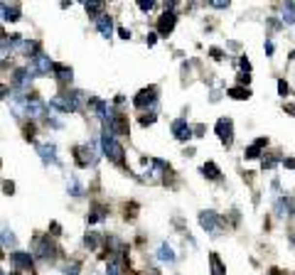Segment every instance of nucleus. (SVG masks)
<instances>
[{
  "instance_id": "nucleus-25",
  "label": "nucleus",
  "mask_w": 295,
  "mask_h": 275,
  "mask_svg": "<svg viewBox=\"0 0 295 275\" xmlns=\"http://www.w3.org/2000/svg\"><path fill=\"white\" fill-rule=\"evenodd\" d=\"M283 20H285L288 25L295 22V3H285V8H283Z\"/></svg>"
},
{
  "instance_id": "nucleus-10",
  "label": "nucleus",
  "mask_w": 295,
  "mask_h": 275,
  "mask_svg": "<svg viewBox=\"0 0 295 275\" xmlns=\"http://www.w3.org/2000/svg\"><path fill=\"white\" fill-rule=\"evenodd\" d=\"M175 22H177V15H175V13H165V15H160V20H158V32L167 37V34L175 30Z\"/></svg>"
},
{
  "instance_id": "nucleus-11",
  "label": "nucleus",
  "mask_w": 295,
  "mask_h": 275,
  "mask_svg": "<svg viewBox=\"0 0 295 275\" xmlns=\"http://www.w3.org/2000/svg\"><path fill=\"white\" fill-rule=\"evenodd\" d=\"M10 260H13V265L15 268H20V270H32V256L30 253H25V251H15L13 256H10Z\"/></svg>"
},
{
  "instance_id": "nucleus-14",
  "label": "nucleus",
  "mask_w": 295,
  "mask_h": 275,
  "mask_svg": "<svg viewBox=\"0 0 295 275\" xmlns=\"http://www.w3.org/2000/svg\"><path fill=\"white\" fill-rule=\"evenodd\" d=\"M37 152H40V157H42V162H57V147L52 145V143H45V145H40V147H37Z\"/></svg>"
},
{
  "instance_id": "nucleus-29",
  "label": "nucleus",
  "mask_w": 295,
  "mask_h": 275,
  "mask_svg": "<svg viewBox=\"0 0 295 275\" xmlns=\"http://www.w3.org/2000/svg\"><path fill=\"white\" fill-rule=\"evenodd\" d=\"M86 13L101 17V13H103V3H86Z\"/></svg>"
},
{
  "instance_id": "nucleus-22",
  "label": "nucleus",
  "mask_w": 295,
  "mask_h": 275,
  "mask_svg": "<svg viewBox=\"0 0 295 275\" xmlns=\"http://www.w3.org/2000/svg\"><path fill=\"white\" fill-rule=\"evenodd\" d=\"M202 172H204V177H209V179H219V177H221V172H219V167H216L214 162H204V165H202Z\"/></svg>"
},
{
  "instance_id": "nucleus-4",
  "label": "nucleus",
  "mask_w": 295,
  "mask_h": 275,
  "mask_svg": "<svg viewBox=\"0 0 295 275\" xmlns=\"http://www.w3.org/2000/svg\"><path fill=\"white\" fill-rule=\"evenodd\" d=\"M199 224L212 236H219V231H221V221H219V214L216 211H202L199 214Z\"/></svg>"
},
{
  "instance_id": "nucleus-31",
  "label": "nucleus",
  "mask_w": 295,
  "mask_h": 275,
  "mask_svg": "<svg viewBox=\"0 0 295 275\" xmlns=\"http://www.w3.org/2000/svg\"><path fill=\"white\" fill-rule=\"evenodd\" d=\"M153 5H155L153 0H140V3H138V8H140L143 13H148V10H153Z\"/></svg>"
},
{
  "instance_id": "nucleus-24",
  "label": "nucleus",
  "mask_w": 295,
  "mask_h": 275,
  "mask_svg": "<svg viewBox=\"0 0 295 275\" xmlns=\"http://www.w3.org/2000/svg\"><path fill=\"white\" fill-rule=\"evenodd\" d=\"M229 96L236 98V101H244V98H248L251 94H248V89H244V86H234V89H229Z\"/></svg>"
},
{
  "instance_id": "nucleus-1",
  "label": "nucleus",
  "mask_w": 295,
  "mask_h": 275,
  "mask_svg": "<svg viewBox=\"0 0 295 275\" xmlns=\"http://www.w3.org/2000/svg\"><path fill=\"white\" fill-rule=\"evenodd\" d=\"M101 145H103V152L114 160L116 165H123V155H126V150H123V145L114 138V133H111L106 126H103V135H101Z\"/></svg>"
},
{
  "instance_id": "nucleus-15",
  "label": "nucleus",
  "mask_w": 295,
  "mask_h": 275,
  "mask_svg": "<svg viewBox=\"0 0 295 275\" xmlns=\"http://www.w3.org/2000/svg\"><path fill=\"white\" fill-rule=\"evenodd\" d=\"M96 30H98L103 37H111V34H114V17H108V15L96 17Z\"/></svg>"
},
{
  "instance_id": "nucleus-35",
  "label": "nucleus",
  "mask_w": 295,
  "mask_h": 275,
  "mask_svg": "<svg viewBox=\"0 0 295 275\" xmlns=\"http://www.w3.org/2000/svg\"><path fill=\"white\" fill-rule=\"evenodd\" d=\"M77 270H79L77 265H66V270H64V275H79Z\"/></svg>"
},
{
  "instance_id": "nucleus-30",
  "label": "nucleus",
  "mask_w": 295,
  "mask_h": 275,
  "mask_svg": "<svg viewBox=\"0 0 295 275\" xmlns=\"http://www.w3.org/2000/svg\"><path fill=\"white\" fill-rule=\"evenodd\" d=\"M106 275H121V265H118V260H108V265H106Z\"/></svg>"
},
{
  "instance_id": "nucleus-39",
  "label": "nucleus",
  "mask_w": 295,
  "mask_h": 275,
  "mask_svg": "<svg viewBox=\"0 0 295 275\" xmlns=\"http://www.w3.org/2000/svg\"><path fill=\"white\" fill-rule=\"evenodd\" d=\"M212 8H219L221 10V8H229V3H212Z\"/></svg>"
},
{
  "instance_id": "nucleus-33",
  "label": "nucleus",
  "mask_w": 295,
  "mask_h": 275,
  "mask_svg": "<svg viewBox=\"0 0 295 275\" xmlns=\"http://www.w3.org/2000/svg\"><path fill=\"white\" fill-rule=\"evenodd\" d=\"M276 165H278L276 157H268V160H263V170H271V167H276Z\"/></svg>"
},
{
  "instance_id": "nucleus-32",
  "label": "nucleus",
  "mask_w": 295,
  "mask_h": 275,
  "mask_svg": "<svg viewBox=\"0 0 295 275\" xmlns=\"http://www.w3.org/2000/svg\"><path fill=\"white\" fill-rule=\"evenodd\" d=\"M153 123H155V115L153 113H148V115L140 118V126H153Z\"/></svg>"
},
{
  "instance_id": "nucleus-34",
  "label": "nucleus",
  "mask_w": 295,
  "mask_h": 275,
  "mask_svg": "<svg viewBox=\"0 0 295 275\" xmlns=\"http://www.w3.org/2000/svg\"><path fill=\"white\" fill-rule=\"evenodd\" d=\"M278 94H280V96H285V94H288V84L283 81V79L278 81Z\"/></svg>"
},
{
  "instance_id": "nucleus-26",
  "label": "nucleus",
  "mask_w": 295,
  "mask_h": 275,
  "mask_svg": "<svg viewBox=\"0 0 295 275\" xmlns=\"http://www.w3.org/2000/svg\"><path fill=\"white\" fill-rule=\"evenodd\" d=\"M66 192H69L71 196H82V184H79V179H77V177H71V179H69Z\"/></svg>"
},
{
  "instance_id": "nucleus-18",
  "label": "nucleus",
  "mask_w": 295,
  "mask_h": 275,
  "mask_svg": "<svg viewBox=\"0 0 295 275\" xmlns=\"http://www.w3.org/2000/svg\"><path fill=\"white\" fill-rule=\"evenodd\" d=\"M276 214H278L280 219H288V216L293 214V202H290V199H280V202L276 204Z\"/></svg>"
},
{
  "instance_id": "nucleus-13",
  "label": "nucleus",
  "mask_w": 295,
  "mask_h": 275,
  "mask_svg": "<svg viewBox=\"0 0 295 275\" xmlns=\"http://www.w3.org/2000/svg\"><path fill=\"white\" fill-rule=\"evenodd\" d=\"M47 113V106L37 98V96H32V98H27V115L30 118H40V115H45Z\"/></svg>"
},
{
  "instance_id": "nucleus-36",
  "label": "nucleus",
  "mask_w": 295,
  "mask_h": 275,
  "mask_svg": "<svg viewBox=\"0 0 295 275\" xmlns=\"http://www.w3.org/2000/svg\"><path fill=\"white\" fill-rule=\"evenodd\" d=\"M3 189H5L8 194H13V189H15V184H13V182H3Z\"/></svg>"
},
{
  "instance_id": "nucleus-5",
  "label": "nucleus",
  "mask_w": 295,
  "mask_h": 275,
  "mask_svg": "<svg viewBox=\"0 0 295 275\" xmlns=\"http://www.w3.org/2000/svg\"><path fill=\"white\" fill-rule=\"evenodd\" d=\"M34 251H37V256L45 258V260H52L57 256V248L52 246L49 236H37V239H34Z\"/></svg>"
},
{
  "instance_id": "nucleus-16",
  "label": "nucleus",
  "mask_w": 295,
  "mask_h": 275,
  "mask_svg": "<svg viewBox=\"0 0 295 275\" xmlns=\"http://www.w3.org/2000/svg\"><path fill=\"white\" fill-rule=\"evenodd\" d=\"M266 143H268L266 138H258L253 145H248L246 147V160H256V157H261V150L266 147Z\"/></svg>"
},
{
  "instance_id": "nucleus-3",
  "label": "nucleus",
  "mask_w": 295,
  "mask_h": 275,
  "mask_svg": "<svg viewBox=\"0 0 295 275\" xmlns=\"http://www.w3.org/2000/svg\"><path fill=\"white\" fill-rule=\"evenodd\" d=\"M216 135L221 140V145H231L234 143V123H231V118H219L216 121Z\"/></svg>"
},
{
  "instance_id": "nucleus-38",
  "label": "nucleus",
  "mask_w": 295,
  "mask_h": 275,
  "mask_svg": "<svg viewBox=\"0 0 295 275\" xmlns=\"http://www.w3.org/2000/svg\"><path fill=\"white\" fill-rule=\"evenodd\" d=\"M241 69H246V71H248V69H251V64H248V59H246V57H244V59H241Z\"/></svg>"
},
{
  "instance_id": "nucleus-41",
  "label": "nucleus",
  "mask_w": 295,
  "mask_h": 275,
  "mask_svg": "<svg viewBox=\"0 0 295 275\" xmlns=\"http://www.w3.org/2000/svg\"><path fill=\"white\" fill-rule=\"evenodd\" d=\"M271 275H285V273H280V270H271Z\"/></svg>"
},
{
  "instance_id": "nucleus-28",
  "label": "nucleus",
  "mask_w": 295,
  "mask_h": 275,
  "mask_svg": "<svg viewBox=\"0 0 295 275\" xmlns=\"http://www.w3.org/2000/svg\"><path fill=\"white\" fill-rule=\"evenodd\" d=\"M84 243H86L89 248H98V243H101V236H98V233H86Z\"/></svg>"
},
{
  "instance_id": "nucleus-43",
  "label": "nucleus",
  "mask_w": 295,
  "mask_h": 275,
  "mask_svg": "<svg viewBox=\"0 0 295 275\" xmlns=\"http://www.w3.org/2000/svg\"><path fill=\"white\" fill-rule=\"evenodd\" d=\"M0 275H5V273H3V270H0Z\"/></svg>"
},
{
  "instance_id": "nucleus-40",
  "label": "nucleus",
  "mask_w": 295,
  "mask_h": 275,
  "mask_svg": "<svg viewBox=\"0 0 295 275\" xmlns=\"http://www.w3.org/2000/svg\"><path fill=\"white\" fill-rule=\"evenodd\" d=\"M285 111H288V113H293V115H295V103H293V106H285Z\"/></svg>"
},
{
  "instance_id": "nucleus-42",
  "label": "nucleus",
  "mask_w": 295,
  "mask_h": 275,
  "mask_svg": "<svg viewBox=\"0 0 295 275\" xmlns=\"http://www.w3.org/2000/svg\"><path fill=\"white\" fill-rule=\"evenodd\" d=\"M148 275H160L158 270H148Z\"/></svg>"
},
{
  "instance_id": "nucleus-8",
  "label": "nucleus",
  "mask_w": 295,
  "mask_h": 275,
  "mask_svg": "<svg viewBox=\"0 0 295 275\" xmlns=\"http://www.w3.org/2000/svg\"><path fill=\"white\" fill-rule=\"evenodd\" d=\"M74 155H77V162L82 167H89V165L96 162V155H94V150L89 145H77V147H74Z\"/></svg>"
},
{
  "instance_id": "nucleus-6",
  "label": "nucleus",
  "mask_w": 295,
  "mask_h": 275,
  "mask_svg": "<svg viewBox=\"0 0 295 275\" xmlns=\"http://www.w3.org/2000/svg\"><path fill=\"white\" fill-rule=\"evenodd\" d=\"M52 66H54V64H52V59H49L47 54H34V59H32V64H30V74L47 76Z\"/></svg>"
},
{
  "instance_id": "nucleus-21",
  "label": "nucleus",
  "mask_w": 295,
  "mask_h": 275,
  "mask_svg": "<svg viewBox=\"0 0 295 275\" xmlns=\"http://www.w3.org/2000/svg\"><path fill=\"white\" fill-rule=\"evenodd\" d=\"M27 74H30L27 69H17V71H15V76H13V86L25 89V86H27V81H30V76H27Z\"/></svg>"
},
{
  "instance_id": "nucleus-23",
  "label": "nucleus",
  "mask_w": 295,
  "mask_h": 275,
  "mask_svg": "<svg viewBox=\"0 0 295 275\" xmlns=\"http://www.w3.org/2000/svg\"><path fill=\"white\" fill-rule=\"evenodd\" d=\"M0 241H3V246H8V248H13V246L17 243L15 233H13L10 228H3V233H0Z\"/></svg>"
},
{
  "instance_id": "nucleus-17",
  "label": "nucleus",
  "mask_w": 295,
  "mask_h": 275,
  "mask_svg": "<svg viewBox=\"0 0 295 275\" xmlns=\"http://www.w3.org/2000/svg\"><path fill=\"white\" fill-rule=\"evenodd\" d=\"M52 71H54V76H57V81H59V84H69V81H71V69H69V66H64V64H54Z\"/></svg>"
},
{
  "instance_id": "nucleus-27",
  "label": "nucleus",
  "mask_w": 295,
  "mask_h": 275,
  "mask_svg": "<svg viewBox=\"0 0 295 275\" xmlns=\"http://www.w3.org/2000/svg\"><path fill=\"white\" fill-rule=\"evenodd\" d=\"M86 219H89V224L101 221V219H106V209H103V207H94V209H91V214H89Z\"/></svg>"
},
{
  "instance_id": "nucleus-20",
  "label": "nucleus",
  "mask_w": 295,
  "mask_h": 275,
  "mask_svg": "<svg viewBox=\"0 0 295 275\" xmlns=\"http://www.w3.org/2000/svg\"><path fill=\"white\" fill-rule=\"evenodd\" d=\"M209 265H212L214 275H227V268H224V263H221V258L216 253H209Z\"/></svg>"
},
{
  "instance_id": "nucleus-19",
  "label": "nucleus",
  "mask_w": 295,
  "mask_h": 275,
  "mask_svg": "<svg viewBox=\"0 0 295 275\" xmlns=\"http://www.w3.org/2000/svg\"><path fill=\"white\" fill-rule=\"evenodd\" d=\"M158 260H163V263H175V251H172V246L163 243V246L158 248Z\"/></svg>"
},
{
  "instance_id": "nucleus-9",
  "label": "nucleus",
  "mask_w": 295,
  "mask_h": 275,
  "mask_svg": "<svg viewBox=\"0 0 295 275\" xmlns=\"http://www.w3.org/2000/svg\"><path fill=\"white\" fill-rule=\"evenodd\" d=\"M192 126L187 123V121H184V118H177V121L172 123V135L177 138V140H190L192 138Z\"/></svg>"
},
{
  "instance_id": "nucleus-7",
  "label": "nucleus",
  "mask_w": 295,
  "mask_h": 275,
  "mask_svg": "<svg viewBox=\"0 0 295 275\" xmlns=\"http://www.w3.org/2000/svg\"><path fill=\"white\" fill-rule=\"evenodd\" d=\"M133 103H135V108H140V111L153 108V106L158 103V91H155V89H143V91L133 98Z\"/></svg>"
},
{
  "instance_id": "nucleus-12",
  "label": "nucleus",
  "mask_w": 295,
  "mask_h": 275,
  "mask_svg": "<svg viewBox=\"0 0 295 275\" xmlns=\"http://www.w3.org/2000/svg\"><path fill=\"white\" fill-rule=\"evenodd\" d=\"M0 20H5V22H15L20 20V5H8V3H0Z\"/></svg>"
},
{
  "instance_id": "nucleus-37",
  "label": "nucleus",
  "mask_w": 295,
  "mask_h": 275,
  "mask_svg": "<svg viewBox=\"0 0 295 275\" xmlns=\"http://www.w3.org/2000/svg\"><path fill=\"white\" fill-rule=\"evenodd\" d=\"M118 34H121V37H123V39H128V37H131V32H128V30H126V27H118Z\"/></svg>"
},
{
  "instance_id": "nucleus-2",
  "label": "nucleus",
  "mask_w": 295,
  "mask_h": 275,
  "mask_svg": "<svg viewBox=\"0 0 295 275\" xmlns=\"http://www.w3.org/2000/svg\"><path fill=\"white\" fill-rule=\"evenodd\" d=\"M52 106L62 113H74V111H79L82 106V94L77 91H64V94H57L52 98Z\"/></svg>"
}]
</instances>
